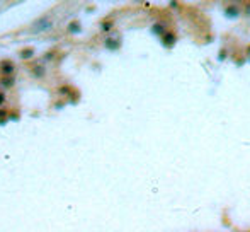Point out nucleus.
Listing matches in <instances>:
<instances>
[{"instance_id": "obj_1", "label": "nucleus", "mask_w": 250, "mask_h": 232, "mask_svg": "<svg viewBox=\"0 0 250 232\" xmlns=\"http://www.w3.org/2000/svg\"><path fill=\"white\" fill-rule=\"evenodd\" d=\"M3 72H12V65H3Z\"/></svg>"}, {"instance_id": "obj_2", "label": "nucleus", "mask_w": 250, "mask_h": 232, "mask_svg": "<svg viewBox=\"0 0 250 232\" xmlns=\"http://www.w3.org/2000/svg\"><path fill=\"white\" fill-rule=\"evenodd\" d=\"M2 99H3V97H2V94H0V101H2Z\"/></svg>"}]
</instances>
